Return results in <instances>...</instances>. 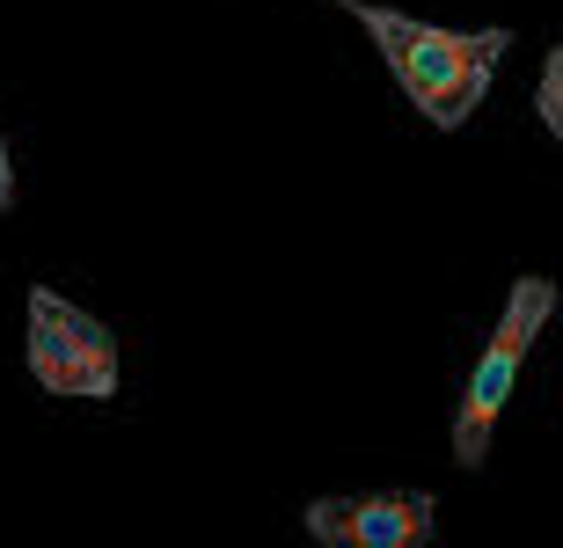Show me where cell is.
Listing matches in <instances>:
<instances>
[{
  "instance_id": "obj_1",
  "label": "cell",
  "mask_w": 563,
  "mask_h": 548,
  "mask_svg": "<svg viewBox=\"0 0 563 548\" xmlns=\"http://www.w3.org/2000/svg\"><path fill=\"white\" fill-rule=\"evenodd\" d=\"M336 8H352V22L374 37V52L388 59L402 96L432 125H468L476 103L490 96L498 59L512 52L505 30H446V22H418V15H402V8H374V0H336Z\"/></svg>"
},
{
  "instance_id": "obj_2",
  "label": "cell",
  "mask_w": 563,
  "mask_h": 548,
  "mask_svg": "<svg viewBox=\"0 0 563 548\" xmlns=\"http://www.w3.org/2000/svg\"><path fill=\"white\" fill-rule=\"evenodd\" d=\"M549 307H556V286H549V278H520V286H512V300H505L498 329H490V344H483L476 373H468V388H461V417H454V461L461 468H483L490 432H498L505 402H512V388H520V366H527V351H534V337H542Z\"/></svg>"
},
{
  "instance_id": "obj_3",
  "label": "cell",
  "mask_w": 563,
  "mask_h": 548,
  "mask_svg": "<svg viewBox=\"0 0 563 548\" xmlns=\"http://www.w3.org/2000/svg\"><path fill=\"white\" fill-rule=\"evenodd\" d=\"M30 373L44 395H118V337L96 315H81L66 293H30Z\"/></svg>"
},
{
  "instance_id": "obj_4",
  "label": "cell",
  "mask_w": 563,
  "mask_h": 548,
  "mask_svg": "<svg viewBox=\"0 0 563 548\" xmlns=\"http://www.w3.org/2000/svg\"><path fill=\"white\" fill-rule=\"evenodd\" d=\"M308 534L336 548H418L432 534L424 490H374V497H322L308 505Z\"/></svg>"
},
{
  "instance_id": "obj_5",
  "label": "cell",
  "mask_w": 563,
  "mask_h": 548,
  "mask_svg": "<svg viewBox=\"0 0 563 548\" xmlns=\"http://www.w3.org/2000/svg\"><path fill=\"white\" fill-rule=\"evenodd\" d=\"M534 110H542V125L563 139V44H549V59H542V88H534Z\"/></svg>"
},
{
  "instance_id": "obj_6",
  "label": "cell",
  "mask_w": 563,
  "mask_h": 548,
  "mask_svg": "<svg viewBox=\"0 0 563 548\" xmlns=\"http://www.w3.org/2000/svg\"><path fill=\"white\" fill-rule=\"evenodd\" d=\"M15 205V169H8V139H0V212Z\"/></svg>"
}]
</instances>
